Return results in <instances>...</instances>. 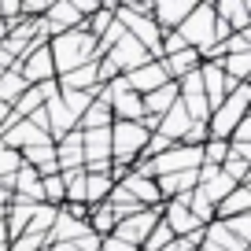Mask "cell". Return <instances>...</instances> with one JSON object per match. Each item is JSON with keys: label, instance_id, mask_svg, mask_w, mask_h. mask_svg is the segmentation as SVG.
I'll return each mask as SVG.
<instances>
[{"label": "cell", "instance_id": "obj_1", "mask_svg": "<svg viewBox=\"0 0 251 251\" xmlns=\"http://www.w3.org/2000/svg\"><path fill=\"white\" fill-rule=\"evenodd\" d=\"M48 52H52L55 78H59V74H71V71H78V67L96 59V41L85 33V26H78V30H67L59 37H52L48 41Z\"/></svg>", "mask_w": 251, "mask_h": 251}, {"label": "cell", "instance_id": "obj_2", "mask_svg": "<svg viewBox=\"0 0 251 251\" xmlns=\"http://www.w3.org/2000/svg\"><path fill=\"white\" fill-rule=\"evenodd\" d=\"M248 103H251V85L240 81V85L211 111V118H207V137H211V141H229L233 126L240 122V118H248Z\"/></svg>", "mask_w": 251, "mask_h": 251}, {"label": "cell", "instance_id": "obj_3", "mask_svg": "<svg viewBox=\"0 0 251 251\" xmlns=\"http://www.w3.org/2000/svg\"><path fill=\"white\" fill-rule=\"evenodd\" d=\"M151 129H144V122H111V163L115 166H133L144 155Z\"/></svg>", "mask_w": 251, "mask_h": 251}, {"label": "cell", "instance_id": "obj_4", "mask_svg": "<svg viewBox=\"0 0 251 251\" xmlns=\"http://www.w3.org/2000/svg\"><path fill=\"white\" fill-rule=\"evenodd\" d=\"M174 33H177L188 48H196V52L211 48V45H214V8H211V0L196 4V8H192V15H188Z\"/></svg>", "mask_w": 251, "mask_h": 251}, {"label": "cell", "instance_id": "obj_5", "mask_svg": "<svg viewBox=\"0 0 251 251\" xmlns=\"http://www.w3.org/2000/svg\"><path fill=\"white\" fill-rule=\"evenodd\" d=\"M155 222H159V207H144V211H137V214H129V218L115 222L111 236L141 251V248H144V240H148V233L155 229Z\"/></svg>", "mask_w": 251, "mask_h": 251}, {"label": "cell", "instance_id": "obj_6", "mask_svg": "<svg viewBox=\"0 0 251 251\" xmlns=\"http://www.w3.org/2000/svg\"><path fill=\"white\" fill-rule=\"evenodd\" d=\"M19 78L26 85H41V81H55V67H52V52H48V41H30V55L15 67Z\"/></svg>", "mask_w": 251, "mask_h": 251}, {"label": "cell", "instance_id": "obj_7", "mask_svg": "<svg viewBox=\"0 0 251 251\" xmlns=\"http://www.w3.org/2000/svg\"><path fill=\"white\" fill-rule=\"evenodd\" d=\"M203 166V148H188V144H174L170 151L151 159V170L155 177H166V174H185V170H200Z\"/></svg>", "mask_w": 251, "mask_h": 251}, {"label": "cell", "instance_id": "obj_8", "mask_svg": "<svg viewBox=\"0 0 251 251\" xmlns=\"http://www.w3.org/2000/svg\"><path fill=\"white\" fill-rule=\"evenodd\" d=\"M100 59H107L118 74H129V71H137V67H144V63H151V55H148V48H144V45H137V41L126 33L107 55H100Z\"/></svg>", "mask_w": 251, "mask_h": 251}, {"label": "cell", "instance_id": "obj_9", "mask_svg": "<svg viewBox=\"0 0 251 251\" xmlns=\"http://www.w3.org/2000/svg\"><path fill=\"white\" fill-rule=\"evenodd\" d=\"M41 23H45L48 41H52V37H59V33H67V30H78L85 19L78 15L74 0H55V4H48V11L41 15Z\"/></svg>", "mask_w": 251, "mask_h": 251}, {"label": "cell", "instance_id": "obj_10", "mask_svg": "<svg viewBox=\"0 0 251 251\" xmlns=\"http://www.w3.org/2000/svg\"><path fill=\"white\" fill-rule=\"evenodd\" d=\"M122 81H126V89H129V93L148 96V93H155V89H163L170 78H166L163 63H159V59H151V63H144V67H137V71L122 74Z\"/></svg>", "mask_w": 251, "mask_h": 251}, {"label": "cell", "instance_id": "obj_11", "mask_svg": "<svg viewBox=\"0 0 251 251\" xmlns=\"http://www.w3.org/2000/svg\"><path fill=\"white\" fill-rule=\"evenodd\" d=\"M192 8H196L192 0H155V4H151V19H155V26L163 33H174L192 15Z\"/></svg>", "mask_w": 251, "mask_h": 251}, {"label": "cell", "instance_id": "obj_12", "mask_svg": "<svg viewBox=\"0 0 251 251\" xmlns=\"http://www.w3.org/2000/svg\"><path fill=\"white\" fill-rule=\"evenodd\" d=\"M55 144V166L63 170H85V151H81V133L78 129H71L67 137H59Z\"/></svg>", "mask_w": 251, "mask_h": 251}, {"label": "cell", "instance_id": "obj_13", "mask_svg": "<svg viewBox=\"0 0 251 251\" xmlns=\"http://www.w3.org/2000/svg\"><path fill=\"white\" fill-rule=\"evenodd\" d=\"M211 8H214V19H222L233 33L251 30V4H244V0H214Z\"/></svg>", "mask_w": 251, "mask_h": 251}, {"label": "cell", "instance_id": "obj_14", "mask_svg": "<svg viewBox=\"0 0 251 251\" xmlns=\"http://www.w3.org/2000/svg\"><path fill=\"white\" fill-rule=\"evenodd\" d=\"M118 188H122L129 200H137L141 207H163V196H159V188H155L151 177H137V174L129 170L122 181H118Z\"/></svg>", "mask_w": 251, "mask_h": 251}, {"label": "cell", "instance_id": "obj_15", "mask_svg": "<svg viewBox=\"0 0 251 251\" xmlns=\"http://www.w3.org/2000/svg\"><path fill=\"white\" fill-rule=\"evenodd\" d=\"M19 159H23L26 166H33V170H37V177L59 174V166H55V144H52V141H41V144H33V148L19 151Z\"/></svg>", "mask_w": 251, "mask_h": 251}, {"label": "cell", "instance_id": "obj_16", "mask_svg": "<svg viewBox=\"0 0 251 251\" xmlns=\"http://www.w3.org/2000/svg\"><path fill=\"white\" fill-rule=\"evenodd\" d=\"M200 248H203V251H248V244L233 240L222 222H207L203 233H200Z\"/></svg>", "mask_w": 251, "mask_h": 251}, {"label": "cell", "instance_id": "obj_17", "mask_svg": "<svg viewBox=\"0 0 251 251\" xmlns=\"http://www.w3.org/2000/svg\"><path fill=\"white\" fill-rule=\"evenodd\" d=\"M236 214H251V185H236L218 207H214V222L236 218Z\"/></svg>", "mask_w": 251, "mask_h": 251}, {"label": "cell", "instance_id": "obj_18", "mask_svg": "<svg viewBox=\"0 0 251 251\" xmlns=\"http://www.w3.org/2000/svg\"><path fill=\"white\" fill-rule=\"evenodd\" d=\"M159 63H163V71H166V78H170V81H181V78H188V74L200 71L196 48H181L177 55H166V59H159Z\"/></svg>", "mask_w": 251, "mask_h": 251}, {"label": "cell", "instance_id": "obj_19", "mask_svg": "<svg viewBox=\"0 0 251 251\" xmlns=\"http://www.w3.org/2000/svg\"><path fill=\"white\" fill-rule=\"evenodd\" d=\"M111 122H115V118H111V107H107V103H100V100H93V103L85 107V115L78 118V126H74V129L89 133V129H107Z\"/></svg>", "mask_w": 251, "mask_h": 251}, {"label": "cell", "instance_id": "obj_20", "mask_svg": "<svg viewBox=\"0 0 251 251\" xmlns=\"http://www.w3.org/2000/svg\"><path fill=\"white\" fill-rule=\"evenodd\" d=\"M111 188H115V181L107 174H85V207H100L111 196Z\"/></svg>", "mask_w": 251, "mask_h": 251}, {"label": "cell", "instance_id": "obj_21", "mask_svg": "<svg viewBox=\"0 0 251 251\" xmlns=\"http://www.w3.org/2000/svg\"><path fill=\"white\" fill-rule=\"evenodd\" d=\"M222 74L233 81H248L251 78V52H240V55H222Z\"/></svg>", "mask_w": 251, "mask_h": 251}, {"label": "cell", "instance_id": "obj_22", "mask_svg": "<svg viewBox=\"0 0 251 251\" xmlns=\"http://www.w3.org/2000/svg\"><path fill=\"white\" fill-rule=\"evenodd\" d=\"M26 89H30V85L19 78V71H4V74H0V103H4V107H11Z\"/></svg>", "mask_w": 251, "mask_h": 251}, {"label": "cell", "instance_id": "obj_23", "mask_svg": "<svg viewBox=\"0 0 251 251\" xmlns=\"http://www.w3.org/2000/svg\"><path fill=\"white\" fill-rule=\"evenodd\" d=\"M63 196L67 203H85V170H63Z\"/></svg>", "mask_w": 251, "mask_h": 251}, {"label": "cell", "instance_id": "obj_24", "mask_svg": "<svg viewBox=\"0 0 251 251\" xmlns=\"http://www.w3.org/2000/svg\"><path fill=\"white\" fill-rule=\"evenodd\" d=\"M115 211H111L107 203H100V207H89V229H93L96 236H111V229H115Z\"/></svg>", "mask_w": 251, "mask_h": 251}, {"label": "cell", "instance_id": "obj_25", "mask_svg": "<svg viewBox=\"0 0 251 251\" xmlns=\"http://www.w3.org/2000/svg\"><path fill=\"white\" fill-rule=\"evenodd\" d=\"M41 203H48V207H63V203H67V196H63V177H59V174L41 177Z\"/></svg>", "mask_w": 251, "mask_h": 251}, {"label": "cell", "instance_id": "obj_26", "mask_svg": "<svg viewBox=\"0 0 251 251\" xmlns=\"http://www.w3.org/2000/svg\"><path fill=\"white\" fill-rule=\"evenodd\" d=\"M111 23H115V4H100V11H96L93 19H85L81 26H85V33H89V37L96 41V37H100V33L107 30Z\"/></svg>", "mask_w": 251, "mask_h": 251}, {"label": "cell", "instance_id": "obj_27", "mask_svg": "<svg viewBox=\"0 0 251 251\" xmlns=\"http://www.w3.org/2000/svg\"><path fill=\"white\" fill-rule=\"evenodd\" d=\"M55 214H59V207H48V203H37V211H33V218H30V226H26V233H37V236H45L48 229H52Z\"/></svg>", "mask_w": 251, "mask_h": 251}, {"label": "cell", "instance_id": "obj_28", "mask_svg": "<svg viewBox=\"0 0 251 251\" xmlns=\"http://www.w3.org/2000/svg\"><path fill=\"white\" fill-rule=\"evenodd\" d=\"M59 100H63V107L71 111V118H74V126H78V118L85 115V107L96 100V93H59Z\"/></svg>", "mask_w": 251, "mask_h": 251}, {"label": "cell", "instance_id": "obj_29", "mask_svg": "<svg viewBox=\"0 0 251 251\" xmlns=\"http://www.w3.org/2000/svg\"><path fill=\"white\" fill-rule=\"evenodd\" d=\"M222 226H226V233L233 236V240L251 244V214H236V218H226Z\"/></svg>", "mask_w": 251, "mask_h": 251}, {"label": "cell", "instance_id": "obj_30", "mask_svg": "<svg viewBox=\"0 0 251 251\" xmlns=\"http://www.w3.org/2000/svg\"><path fill=\"white\" fill-rule=\"evenodd\" d=\"M229 155V141H203V166H222Z\"/></svg>", "mask_w": 251, "mask_h": 251}, {"label": "cell", "instance_id": "obj_31", "mask_svg": "<svg viewBox=\"0 0 251 251\" xmlns=\"http://www.w3.org/2000/svg\"><path fill=\"white\" fill-rule=\"evenodd\" d=\"M222 55H240V52H251V30L248 33H229L226 41L218 45Z\"/></svg>", "mask_w": 251, "mask_h": 251}, {"label": "cell", "instance_id": "obj_32", "mask_svg": "<svg viewBox=\"0 0 251 251\" xmlns=\"http://www.w3.org/2000/svg\"><path fill=\"white\" fill-rule=\"evenodd\" d=\"M170 240H174V233L163 226V222H155V229L148 233V240H144V248H141V251H163Z\"/></svg>", "mask_w": 251, "mask_h": 251}, {"label": "cell", "instance_id": "obj_33", "mask_svg": "<svg viewBox=\"0 0 251 251\" xmlns=\"http://www.w3.org/2000/svg\"><path fill=\"white\" fill-rule=\"evenodd\" d=\"M45 248H48V240H45V236H37V233H23L19 240L8 244V251H45Z\"/></svg>", "mask_w": 251, "mask_h": 251}, {"label": "cell", "instance_id": "obj_34", "mask_svg": "<svg viewBox=\"0 0 251 251\" xmlns=\"http://www.w3.org/2000/svg\"><path fill=\"white\" fill-rule=\"evenodd\" d=\"M23 166V159H19V151H11V148H4L0 144V181H8L11 174Z\"/></svg>", "mask_w": 251, "mask_h": 251}, {"label": "cell", "instance_id": "obj_35", "mask_svg": "<svg viewBox=\"0 0 251 251\" xmlns=\"http://www.w3.org/2000/svg\"><path fill=\"white\" fill-rule=\"evenodd\" d=\"M229 144H251V115L240 118V122L233 126V133H229Z\"/></svg>", "mask_w": 251, "mask_h": 251}, {"label": "cell", "instance_id": "obj_36", "mask_svg": "<svg viewBox=\"0 0 251 251\" xmlns=\"http://www.w3.org/2000/svg\"><path fill=\"white\" fill-rule=\"evenodd\" d=\"M100 251H137V248H129V244L115 240V236H100Z\"/></svg>", "mask_w": 251, "mask_h": 251}, {"label": "cell", "instance_id": "obj_37", "mask_svg": "<svg viewBox=\"0 0 251 251\" xmlns=\"http://www.w3.org/2000/svg\"><path fill=\"white\" fill-rule=\"evenodd\" d=\"M129 15H151V0H133V4H122Z\"/></svg>", "mask_w": 251, "mask_h": 251}, {"label": "cell", "instance_id": "obj_38", "mask_svg": "<svg viewBox=\"0 0 251 251\" xmlns=\"http://www.w3.org/2000/svg\"><path fill=\"white\" fill-rule=\"evenodd\" d=\"M11 203V192H8V188H0V207H8Z\"/></svg>", "mask_w": 251, "mask_h": 251}, {"label": "cell", "instance_id": "obj_39", "mask_svg": "<svg viewBox=\"0 0 251 251\" xmlns=\"http://www.w3.org/2000/svg\"><path fill=\"white\" fill-rule=\"evenodd\" d=\"M8 111H11V107H4V103H0V126L8 122Z\"/></svg>", "mask_w": 251, "mask_h": 251}, {"label": "cell", "instance_id": "obj_40", "mask_svg": "<svg viewBox=\"0 0 251 251\" xmlns=\"http://www.w3.org/2000/svg\"><path fill=\"white\" fill-rule=\"evenodd\" d=\"M0 244H8V229H4V222H0Z\"/></svg>", "mask_w": 251, "mask_h": 251}, {"label": "cell", "instance_id": "obj_41", "mask_svg": "<svg viewBox=\"0 0 251 251\" xmlns=\"http://www.w3.org/2000/svg\"><path fill=\"white\" fill-rule=\"evenodd\" d=\"M4 37H8V26H4V23H0V41H4Z\"/></svg>", "mask_w": 251, "mask_h": 251}, {"label": "cell", "instance_id": "obj_42", "mask_svg": "<svg viewBox=\"0 0 251 251\" xmlns=\"http://www.w3.org/2000/svg\"><path fill=\"white\" fill-rule=\"evenodd\" d=\"M200 251H203V248H200Z\"/></svg>", "mask_w": 251, "mask_h": 251}, {"label": "cell", "instance_id": "obj_43", "mask_svg": "<svg viewBox=\"0 0 251 251\" xmlns=\"http://www.w3.org/2000/svg\"><path fill=\"white\" fill-rule=\"evenodd\" d=\"M45 251H48V248H45Z\"/></svg>", "mask_w": 251, "mask_h": 251}]
</instances>
